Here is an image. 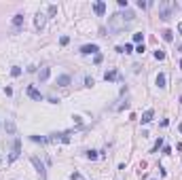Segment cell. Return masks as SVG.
I'll list each match as a JSON object with an SVG mask.
<instances>
[{
    "label": "cell",
    "mask_w": 182,
    "mask_h": 180,
    "mask_svg": "<svg viewBox=\"0 0 182 180\" xmlns=\"http://www.w3.org/2000/svg\"><path fill=\"white\" fill-rule=\"evenodd\" d=\"M133 19H136V15H133V11H129V9H125L123 13H114V15L108 17V30L112 34H119V32H123L125 28H129L133 24Z\"/></svg>",
    "instance_id": "6da1fadb"
},
{
    "label": "cell",
    "mask_w": 182,
    "mask_h": 180,
    "mask_svg": "<svg viewBox=\"0 0 182 180\" xmlns=\"http://www.w3.org/2000/svg\"><path fill=\"white\" fill-rule=\"evenodd\" d=\"M178 9V4L176 2H159V17H161L163 21H167V19H172V13Z\"/></svg>",
    "instance_id": "7a4b0ae2"
},
{
    "label": "cell",
    "mask_w": 182,
    "mask_h": 180,
    "mask_svg": "<svg viewBox=\"0 0 182 180\" xmlns=\"http://www.w3.org/2000/svg\"><path fill=\"white\" fill-rule=\"evenodd\" d=\"M70 136L72 132H60V134H51L49 138H47V144H55V142H70Z\"/></svg>",
    "instance_id": "3957f363"
},
{
    "label": "cell",
    "mask_w": 182,
    "mask_h": 180,
    "mask_svg": "<svg viewBox=\"0 0 182 180\" xmlns=\"http://www.w3.org/2000/svg\"><path fill=\"white\" fill-rule=\"evenodd\" d=\"M30 161H32V165L36 167V172H38L40 176L45 178V176H47V170H45V165H42V161H40V159H38L36 155H32V157H30Z\"/></svg>",
    "instance_id": "277c9868"
},
{
    "label": "cell",
    "mask_w": 182,
    "mask_h": 180,
    "mask_svg": "<svg viewBox=\"0 0 182 180\" xmlns=\"http://www.w3.org/2000/svg\"><path fill=\"white\" fill-rule=\"evenodd\" d=\"M25 93H28V95L32 97V100H36V102H42V100H45V97H42V93H40L38 89H36L34 85H30L28 89H25Z\"/></svg>",
    "instance_id": "5b68a950"
},
{
    "label": "cell",
    "mask_w": 182,
    "mask_h": 180,
    "mask_svg": "<svg viewBox=\"0 0 182 180\" xmlns=\"http://www.w3.org/2000/svg\"><path fill=\"white\" fill-rule=\"evenodd\" d=\"M19 155H21V142H19V140H15V142H13V152L9 155V163H13Z\"/></svg>",
    "instance_id": "8992f818"
},
{
    "label": "cell",
    "mask_w": 182,
    "mask_h": 180,
    "mask_svg": "<svg viewBox=\"0 0 182 180\" xmlns=\"http://www.w3.org/2000/svg\"><path fill=\"white\" fill-rule=\"evenodd\" d=\"M81 53H83V55H95V53H100V47L98 45H83L81 47Z\"/></svg>",
    "instance_id": "52a82bcc"
},
{
    "label": "cell",
    "mask_w": 182,
    "mask_h": 180,
    "mask_svg": "<svg viewBox=\"0 0 182 180\" xmlns=\"http://www.w3.org/2000/svg\"><path fill=\"white\" fill-rule=\"evenodd\" d=\"M45 24H47V15L36 13V17H34V28H36V30H42V28H45Z\"/></svg>",
    "instance_id": "ba28073f"
},
{
    "label": "cell",
    "mask_w": 182,
    "mask_h": 180,
    "mask_svg": "<svg viewBox=\"0 0 182 180\" xmlns=\"http://www.w3.org/2000/svg\"><path fill=\"white\" fill-rule=\"evenodd\" d=\"M70 83H72V76L70 74H62V76H57V81H55L57 87H68Z\"/></svg>",
    "instance_id": "9c48e42d"
},
{
    "label": "cell",
    "mask_w": 182,
    "mask_h": 180,
    "mask_svg": "<svg viewBox=\"0 0 182 180\" xmlns=\"http://www.w3.org/2000/svg\"><path fill=\"white\" fill-rule=\"evenodd\" d=\"M93 11H95V15H100V17H102V15L106 13V2H104V0H98V2L93 4Z\"/></svg>",
    "instance_id": "30bf717a"
},
{
    "label": "cell",
    "mask_w": 182,
    "mask_h": 180,
    "mask_svg": "<svg viewBox=\"0 0 182 180\" xmlns=\"http://www.w3.org/2000/svg\"><path fill=\"white\" fill-rule=\"evenodd\" d=\"M155 83H157L159 89H165V87H167V85H165V83H167V76H165L163 72H159V74H157V79H155Z\"/></svg>",
    "instance_id": "8fae6325"
},
{
    "label": "cell",
    "mask_w": 182,
    "mask_h": 180,
    "mask_svg": "<svg viewBox=\"0 0 182 180\" xmlns=\"http://www.w3.org/2000/svg\"><path fill=\"white\" fill-rule=\"evenodd\" d=\"M104 79L106 81H121V74H119V70L112 68V70H108V72L104 74Z\"/></svg>",
    "instance_id": "7c38bea8"
},
{
    "label": "cell",
    "mask_w": 182,
    "mask_h": 180,
    "mask_svg": "<svg viewBox=\"0 0 182 180\" xmlns=\"http://www.w3.org/2000/svg\"><path fill=\"white\" fill-rule=\"evenodd\" d=\"M153 117H155V110H153V108H148V110L142 114V119H140V121H142V125L151 123V121H153Z\"/></svg>",
    "instance_id": "4fadbf2b"
},
{
    "label": "cell",
    "mask_w": 182,
    "mask_h": 180,
    "mask_svg": "<svg viewBox=\"0 0 182 180\" xmlns=\"http://www.w3.org/2000/svg\"><path fill=\"white\" fill-rule=\"evenodd\" d=\"M49 76H51V68H40V72H38V81L40 83L49 81Z\"/></svg>",
    "instance_id": "5bb4252c"
},
{
    "label": "cell",
    "mask_w": 182,
    "mask_h": 180,
    "mask_svg": "<svg viewBox=\"0 0 182 180\" xmlns=\"http://www.w3.org/2000/svg\"><path fill=\"white\" fill-rule=\"evenodd\" d=\"M13 26H15V28H21V26H23V15H21V13H17L13 17Z\"/></svg>",
    "instance_id": "9a60e30c"
},
{
    "label": "cell",
    "mask_w": 182,
    "mask_h": 180,
    "mask_svg": "<svg viewBox=\"0 0 182 180\" xmlns=\"http://www.w3.org/2000/svg\"><path fill=\"white\" fill-rule=\"evenodd\" d=\"M161 36H163V40H165V42H172V40H174V32H172V30H163V32H161Z\"/></svg>",
    "instance_id": "2e32d148"
},
{
    "label": "cell",
    "mask_w": 182,
    "mask_h": 180,
    "mask_svg": "<svg viewBox=\"0 0 182 180\" xmlns=\"http://www.w3.org/2000/svg\"><path fill=\"white\" fill-rule=\"evenodd\" d=\"M114 51L116 53H131V45H119Z\"/></svg>",
    "instance_id": "e0dca14e"
},
{
    "label": "cell",
    "mask_w": 182,
    "mask_h": 180,
    "mask_svg": "<svg viewBox=\"0 0 182 180\" xmlns=\"http://www.w3.org/2000/svg\"><path fill=\"white\" fill-rule=\"evenodd\" d=\"M4 132H7V134H15V123L13 121H7V123H4Z\"/></svg>",
    "instance_id": "ac0fdd59"
},
{
    "label": "cell",
    "mask_w": 182,
    "mask_h": 180,
    "mask_svg": "<svg viewBox=\"0 0 182 180\" xmlns=\"http://www.w3.org/2000/svg\"><path fill=\"white\" fill-rule=\"evenodd\" d=\"M32 142H38V144H47V138L45 136H30Z\"/></svg>",
    "instance_id": "d6986e66"
},
{
    "label": "cell",
    "mask_w": 182,
    "mask_h": 180,
    "mask_svg": "<svg viewBox=\"0 0 182 180\" xmlns=\"http://www.w3.org/2000/svg\"><path fill=\"white\" fill-rule=\"evenodd\" d=\"M133 42H138V45H144V34H142V32H136V34H133Z\"/></svg>",
    "instance_id": "ffe728a7"
},
{
    "label": "cell",
    "mask_w": 182,
    "mask_h": 180,
    "mask_svg": "<svg viewBox=\"0 0 182 180\" xmlns=\"http://www.w3.org/2000/svg\"><path fill=\"white\" fill-rule=\"evenodd\" d=\"M85 155H87V159H91V161H95V159H98V150H87Z\"/></svg>",
    "instance_id": "44dd1931"
},
{
    "label": "cell",
    "mask_w": 182,
    "mask_h": 180,
    "mask_svg": "<svg viewBox=\"0 0 182 180\" xmlns=\"http://www.w3.org/2000/svg\"><path fill=\"white\" fill-rule=\"evenodd\" d=\"M161 146H163V138H159L157 142H155V146H153V152H157L159 148H161Z\"/></svg>",
    "instance_id": "7402d4cb"
},
{
    "label": "cell",
    "mask_w": 182,
    "mask_h": 180,
    "mask_svg": "<svg viewBox=\"0 0 182 180\" xmlns=\"http://www.w3.org/2000/svg\"><path fill=\"white\" fill-rule=\"evenodd\" d=\"M155 59H159V62H163V59H165V53H163V51H155Z\"/></svg>",
    "instance_id": "603a6c76"
},
{
    "label": "cell",
    "mask_w": 182,
    "mask_h": 180,
    "mask_svg": "<svg viewBox=\"0 0 182 180\" xmlns=\"http://www.w3.org/2000/svg\"><path fill=\"white\" fill-rule=\"evenodd\" d=\"M11 74H13V76H19L21 74V68L19 66H13V68H11Z\"/></svg>",
    "instance_id": "cb8c5ba5"
},
{
    "label": "cell",
    "mask_w": 182,
    "mask_h": 180,
    "mask_svg": "<svg viewBox=\"0 0 182 180\" xmlns=\"http://www.w3.org/2000/svg\"><path fill=\"white\" fill-rule=\"evenodd\" d=\"M68 42H70V36H62V38H60V45H62V47H66Z\"/></svg>",
    "instance_id": "d4e9b609"
},
{
    "label": "cell",
    "mask_w": 182,
    "mask_h": 180,
    "mask_svg": "<svg viewBox=\"0 0 182 180\" xmlns=\"http://www.w3.org/2000/svg\"><path fill=\"white\" fill-rule=\"evenodd\" d=\"M95 85V81L91 79V76H87V79H85V87H93Z\"/></svg>",
    "instance_id": "484cf974"
},
{
    "label": "cell",
    "mask_w": 182,
    "mask_h": 180,
    "mask_svg": "<svg viewBox=\"0 0 182 180\" xmlns=\"http://www.w3.org/2000/svg\"><path fill=\"white\" fill-rule=\"evenodd\" d=\"M102 59H104V57H102V53H95V57H93V62H95V64H102Z\"/></svg>",
    "instance_id": "4316f807"
},
{
    "label": "cell",
    "mask_w": 182,
    "mask_h": 180,
    "mask_svg": "<svg viewBox=\"0 0 182 180\" xmlns=\"http://www.w3.org/2000/svg\"><path fill=\"white\" fill-rule=\"evenodd\" d=\"M138 7H140V9H146L148 2H146V0H138Z\"/></svg>",
    "instance_id": "83f0119b"
},
{
    "label": "cell",
    "mask_w": 182,
    "mask_h": 180,
    "mask_svg": "<svg viewBox=\"0 0 182 180\" xmlns=\"http://www.w3.org/2000/svg\"><path fill=\"white\" fill-rule=\"evenodd\" d=\"M57 13V7H55V4H51V7H49V15H55Z\"/></svg>",
    "instance_id": "f1b7e54d"
},
{
    "label": "cell",
    "mask_w": 182,
    "mask_h": 180,
    "mask_svg": "<svg viewBox=\"0 0 182 180\" xmlns=\"http://www.w3.org/2000/svg\"><path fill=\"white\" fill-rule=\"evenodd\" d=\"M127 4H129L127 0H119V7H121V9H127Z\"/></svg>",
    "instance_id": "f546056e"
},
{
    "label": "cell",
    "mask_w": 182,
    "mask_h": 180,
    "mask_svg": "<svg viewBox=\"0 0 182 180\" xmlns=\"http://www.w3.org/2000/svg\"><path fill=\"white\" fill-rule=\"evenodd\" d=\"M70 180H81V176H78V174H72V176H70Z\"/></svg>",
    "instance_id": "4dcf8cb0"
},
{
    "label": "cell",
    "mask_w": 182,
    "mask_h": 180,
    "mask_svg": "<svg viewBox=\"0 0 182 180\" xmlns=\"http://www.w3.org/2000/svg\"><path fill=\"white\" fill-rule=\"evenodd\" d=\"M178 32H180V34H182V21H180V24H178Z\"/></svg>",
    "instance_id": "1f68e13d"
},
{
    "label": "cell",
    "mask_w": 182,
    "mask_h": 180,
    "mask_svg": "<svg viewBox=\"0 0 182 180\" xmlns=\"http://www.w3.org/2000/svg\"><path fill=\"white\" fill-rule=\"evenodd\" d=\"M178 129H180V134H182V123H180V125H178Z\"/></svg>",
    "instance_id": "d6a6232c"
},
{
    "label": "cell",
    "mask_w": 182,
    "mask_h": 180,
    "mask_svg": "<svg viewBox=\"0 0 182 180\" xmlns=\"http://www.w3.org/2000/svg\"><path fill=\"white\" fill-rule=\"evenodd\" d=\"M0 161H2V159H0Z\"/></svg>",
    "instance_id": "836d02e7"
},
{
    "label": "cell",
    "mask_w": 182,
    "mask_h": 180,
    "mask_svg": "<svg viewBox=\"0 0 182 180\" xmlns=\"http://www.w3.org/2000/svg\"><path fill=\"white\" fill-rule=\"evenodd\" d=\"M153 180H155V178H153Z\"/></svg>",
    "instance_id": "e575fe53"
}]
</instances>
